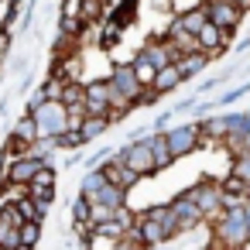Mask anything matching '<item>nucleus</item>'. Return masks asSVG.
Masks as SVG:
<instances>
[{
  "label": "nucleus",
  "instance_id": "1",
  "mask_svg": "<svg viewBox=\"0 0 250 250\" xmlns=\"http://www.w3.org/2000/svg\"><path fill=\"white\" fill-rule=\"evenodd\" d=\"M35 113V120H38V127H42V137H52V141H59L65 130H69V106L62 103V100H45L38 110H31Z\"/></svg>",
  "mask_w": 250,
  "mask_h": 250
},
{
  "label": "nucleus",
  "instance_id": "2",
  "mask_svg": "<svg viewBox=\"0 0 250 250\" xmlns=\"http://www.w3.org/2000/svg\"><path fill=\"white\" fill-rule=\"evenodd\" d=\"M182 195H188V199L206 212L209 223L223 216V185H219V182H212V178H199V182H195L188 192H182Z\"/></svg>",
  "mask_w": 250,
  "mask_h": 250
},
{
  "label": "nucleus",
  "instance_id": "3",
  "mask_svg": "<svg viewBox=\"0 0 250 250\" xmlns=\"http://www.w3.org/2000/svg\"><path fill=\"white\" fill-rule=\"evenodd\" d=\"M117 158H120L130 171H137L141 178L158 171V161H154V151H151L147 141H134V144H127L124 151H117Z\"/></svg>",
  "mask_w": 250,
  "mask_h": 250
},
{
  "label": "nucleus",
  "instance_id": "4",
  "mask_svg": "<svg viewBox=\"0 0 250 250\" xmlns=\"http://www.w3.org/2000/svg\"><path fill=\"white\" fill-rule=\"evenodd\" d=\"M165 134H168V147H171L175 161L202 147V130H199V124H182V127H171V130H165Z\"/></svg>",
  "mask_w": 250,
  "mask_h": 250
},
{
  "label": "nucleus",
  "instance_id": "5",
  "mask_svg": "<svg viewBox=\"0 0 250 250\" xmlns=\"http://www.w3.org/2000/svg\"><path fill=\"white\" fill-rule=\"evenodd\" d=\"M202 7H206L209 21L216 28H223V31H236V24L243 18V11L233 4V0H202Z\"/></svg>",
  "mask_w": 250,
  "mask_h": 250
},
{
  "label": "nucleus",
  "instance_id": "6",
  "mask_svg": "<svg viewBox=\"0 0 250 250\" xmlns=\"http://www.w3.org/2000/svg\"><path fill=\"white\" fill-rule=\"evenodd\" d=\"M110 83L130 100V103H141L144 100V93H147V86H141V79H137V72H134V65L130 62H124V65H117L113 69V76H110Z\"/></svg>",
  "mask_w": 250,
  "mask_h": 250
},
{
  "label": "nucleus",
  "instance_id": "7",
  "mask_svg": "<svg viewBox=\"0 0 250 250\" xmlns=\"http://www.w3.org/2000/svg\"><path fill=\"white\" fill-rule=\"evenodd\" d=\"M42 168H45V161H38V158H11V165L4 168V175H7V182H11V185L28 188Z\"/></svg>",
  "mask_w": 250,
  "mask_h": 250
},
{
  "label": "nucleus",
  "instance_id": "8",
  "mask_svg": "<svg viewBox=\"0 0 250 250\" xmlns=\"http://www.w3.org/2000/svg\"><path fill=\"white\" fill-rule=\"evenodd\" d=\"M168 206H171V212H175V219H178L182 233H188V229H195V226H202V223H206V212H202L188 195H178V199H171Z\"/></svg>",
  "mask_w": 250,
  "mask_h": 250
},
{
  "label": "nucleus",
  "instance_id": "9",
  "mask_svg": "<svg viewBox=\"0 0 250 250\" xmlns=\"http://www.w3.org/2000/svg\"><path fill=\"white\" fill-rule=\"evenodd\" d=\"M83 106L89 117H110V83H86Z\"/></svg>",
  "mask_w": 250,
  "mask_h": 250
},
{
  "label": "nucleus",
  "instance_id": "10",
  "mask_svg": "<svg viewBox=\"0 0 250 250\" xmlns=\"http://www.w3.org/2000/svg\"><path fill=\"white\" fill-rule=\"evenodd\" d=\"M103 175H106V182H110V185H117V188H124V192H130V188L137 185V178H141V175H137V171H130L117 154H113V161H106V165H103Z\"/></svg>",
  "mask_w": 250,
  "mask_h": 250
},
{
  "label": "nucleus",
  "instance_id": "11",
  "mask_svg": "<svg viewBox=\"0 0 250 250\" xmlns=\"http://www.w3.org/2000/svg\"><path fill=\"white\" fill-rule=\"evenodd\" d=\"M182 83H185L182 69H178V65H165V69L158 72V79H154V86H151V89H158V93L165 96V93H175Z\"/></svg>",
  "mask_w": 250,
  "mask_h": 250
},
{
  "label": "nucleus",
  "instance_id": "12",
  "mask_svg": "<svg viewBox=\"0 0 250 250\" xmlns=\"http://www.w3.org/2000/svg\"><path fill=\"white\" fill-rule=\"evenodd\" d=\"M147 144H151V151H154L158 171H161V168H168V165H175V154H171V147H168V134H151V137H147Z\"/></svg>",
  "mask_w": 250,
  "mask_h": 250
},
{
  "label": "nucleus",
  "instance_id": "13",
  "mask_svg": "<svg viewBox=\"0 0 250 250\" xmlns=\"http://www.w3.org/2000/svg\"><path fill=\"white\" fill-rule=\"evenodd\" d=\"M175 65L182 69V76H185V79H192V76H199V72L209 65V55H206V52H192V55H182Z\"/></svg>",
  "mask_w": 250,
  "mask_h": 250
},
{
  "label": "nucleus",
  "instance_id": "14",
  "mask_svg": "<svg viewBox=\"0 0 250 250\" xmlns=\"http://www.w3.org/2000/svg\"><path fill=\"white\" fill-rule=\"evenodd\" d=\"M14 206H18V212H21V219H24V223H42V216H45V206H42V202H35L31 195H18V199H14Z\"/></svg>",
  "mask_w": 250,
  "mask_h": 250
},
{
  "label": "nucleus",
  "instance_id": "15",
  "mask_svg": "<svg viewBox=\"0 0 250 250\" xmlns=\"http://www.w3.org/2000/svg\"><path fill=\"white\" fill-rule=\"evenodd\" d=\"M219 185H223V195H236L240 202H250V185H247L240 175H233V171H229Z\"/></svg>",
  "mask_w": 250,
  "mask_h": 250
},
{
  "label": "nucleus",
  "instance_id": "16",
  "mask_svg": "<svg viewBox=\"0 0 250 250\" xmlns=\"http://www.w3.org/2000/svg\"><path fill=\"white\" fill-rule=\"evenodd\" d=\"M130 65H134V72H137V79H141V86H154V79H158V69L144 59V55H137V59H130Z\"/></svg>",
  "mask_w": 250,
  "mask_h": 250
},
{
  "label": "nucleus",
  "instance_id": "17",
  "mask_svg": "<svg viewBox=\"0 0 250 250\" xmlns=\"http://www.w3.org/2000/svg\"><path fill=\"white\" fill-rule=\"evenodd\" d=\"M106 127H110V117H86V124H83V137H86V144L96 141V137H103Z\"/></svg>",
  "mask_w": 250,
  "mask_h": 250
},
{
  "label": "nucleus",
  "instance_id": "18",
  "mask_svg": "<svg viewBox=\"0 0 250 250\" xmlns=\"http://www.w3.org/2000/svg\"><path fill=\"white\" fill-rule=\"evenodd\" d=\"M250 93V79L247 83H240V86H233V89H226L223 96H219V106H229V103H236V100H243Z\"/></svg>",
  "mask_w": 250,
  "mask_h": 250
},
{
  "label": "nucleus",
  "instance_id": "19",
  "mask_svg": "<svg viewBox=\"0 0 250 250\" xmlns=\"http://www.w3.org/2000/svg\"><path fill=\"white\" fill-rule=\"evenodd\" d=\"M28 188H55V168H48V165H45V168L35 175V182H31Z\"/></svg>",
  "mask_w": 250,
  "mask_h": 250
},
{
  "label": "nucleus",
  "instance_id": "20",
  "mask_svg": "<svg viewBox=\"0 0 250 250\" xmlns=\"http://www.w3.org/2000/svg\"><path fill=\"white\" fill-rule=\"evenodd\" d=\"M38 240H42V223H24L21 226V243L24 247H35Z\"/></svg>",
  "mask_w": 250,
  "mask_h": 250
},
{
  "label": "nucleus",
  "instance_id": "21",
  "mask_svg": "<svg viewBox=\"0 0 250 250\" xmlns=\"http://www.w3.org/2000/svg\"><path fill=\"white\" fill-rule=\"evenodd\" d=\"M229 171H233V175H240V178H243V182L250 185V151H247V154H236V158H233V168H229Z\"/></svg>",
  "mask_w": 250,
  "mask_h": 250
},
{
  "label": "nucleus",
  "instance_id": "22",
  "mask_svg": "<svg viewBox=\"0 0 250 250\" xmlns=\"http://www.w3.org/2000/svg\"><path fill=\"white\" fill-rule=\"evenodd\" d=\"M4 182H7V175H4V168H0V188H4Z\"/></svg>",
  "mask_w": 250,
  "mask_h": 250
},
{
  "label": "nucleus",
  "instance_id": "23",
  "mask_svg": "<svg viewBox=\"0 0 250 250\" xmlns=\"http://www.w3.org/2000/svg\"><path fill=\"white\" fill-rule=\"evenodd\" d=\"M14 250H35V247H24V243H21V247H14Z\"/></svg>",
  "mask_w": 250,
  "mask_h": 250
}]
</instances>
